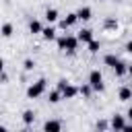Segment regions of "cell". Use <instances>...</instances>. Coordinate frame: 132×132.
<instances>
[{
	"instance_id": "obj_27",
	"label": "cell",
	"mask_w": 132,
	"mask_h": 132,
	"mask_svg": "<svg viewBox=\"0 0 132 132\" xmlns=\"http://www.w3.org/2000/svg\"><path fill=\"white\" fill-rule=\"evenodd\" d=\"M116 2H124V0H116Z\"/></svg>"
},
{
	"instance_id": "obj_1",
	"label": "cell",
	"mask_w": 132,
	"mask_h": 132,
	"mask_svg": "<svg viewBox=\"0 0 132 132\" xmlns=\"http://www.w3.org/2000/svg\"><path fill=\"white\" fill-rule=\"evenodd\" d=\"M58 50L68 52V54H74V52L78 50V39H76V35H60V37H58Z\"/></svg>"
},
{
	"instance_id": "obj_5",
	"label": "cell",
	"mask_w": 132,
	"mask_h": 132,
	"mask_svg": "<svg viewBox=\"0 0 132 132\" xmlns=\"http://www.w3.org/2000/svg\"><path fill=\"white\" fill-rule=\"evenodd\" d=\"M109 128L116 130V132H122V130L126 128V118H124L122 113H113L111 120H109Z\"/></svg>"
},
{
	"instance_id": "obj_18",
	"label": "cell",
	"mask_w": 132,
	"mask_h": 132,
	"mask_svg": "<svg viewBox=\"0 0 132 132\" xmlns=\"http://www.w3.org/2000/svg\"><path fill=\"white\" fill-rule=\"evenodd\" d=\"M41 21H37V19H33V21H29V31L33 33V35H39L41 33Z\"/></svg>"
},
{
	"instance_id": "obj_26",
	"label": "cell",
	"mask_w": 132,
	"mask_h": 132,
	"mask_svg": "<svg viewBox=\"0 0 132 132\" xmlns=\"http://www.w3.org/2000/svg\"><path fill=\"white\" fill-rule=\"evenodd\" d=\"M4 130H6V126H2V124H0V132H4Z\"/></svg>"
},
{
	"instance_id": "obj_24",
	"label": "cell",
	"mask_w": 132,
	"mask_h": 132,
	"mask_svg": "<svg viewBox=\"0 0 132 132\" xmlns=\"http://www.w3.org/2000/svg\"><path fill=\"white\" fill-rule=\"evenodd\" d=\"M124 52H126V54H132V41H126V45H124Z\"/></svg>"
},
{
	"instance_id": "obj_10",
	"label": "cell",
	"mask_w": 132,
	"mask_h": 132,
	"mask_svg": "<svg viewBox=\"0 0 132 132\" xmlns=\"http://www.w3.org/2000/svg\"><path fill=\"white\" fill-rule=\"evenodd\" d=\"M76 39H78V43H87V41L93 39V31H91L89 27H82V29L76 33Z\"/></svg>"
},
{
	"instance_id": "obj_25",
	"label": "cell",
	"mask_w": 132,
	"mask_h": 132,
	"mask_svg": "<svg viewBox=\"0 0 132 132\" xmlns=\"http://www.w3.org/2000/svg\"><path fill=\"white\" fill-rule=\"evenodd\" d=\"M0 72H4V60L0 58Z\"/></svg>"
},
{
	"instance_id": "obj_11",
	"label": "cell",
	"mask_w": 132,
	"mask_h": 132,
	"mask_svg": "<svg viewBox=\"0 0 132 132\" xmlns=\"http://www.w3.org/2000/svg\"><path fill=\"white\" fill-rule=\"evenodd\" d=\"M43 19H45L50 25L58 23V19H60V12H58V8H47V10L43 12Z\"/></svg>"
},
{
	"instance_id": "obj_7",
	"label": "cell",
	"mask_w": 132,
	"mask_h": 132,
	"mask_svg": "<svg viewBox=\"0 0 132 132\" xmlns=\"http://www.w3.org/2000/svg\"><path fill=\"white\" fill-rule=\"evenodd\" d=\"M111 70H113V74H116L118 78H122V76H126V74L130 72V66H128V62L120 60V62H118V64H116V66H113Z\"/></svg>"
},
{
	"instance_id": "obj_28",
	"label": "cell",
	"mask_w": 132,
	"mask_h": 132,
	"mask_svg": "<svg viewBox=\"0 0 132 132\" xmlns=\"http://www.w3.org/2000/svg\"><path fill=\"white\" fill-rule=\"evenodd\" d=\"M99 2H103V0H99Z\"/></svg>"
},
{
	"instance_id": "obj_9",
	"label": "cell",
	"mask_w": 132,
	"mask_h": 132,
	"mask_svg": "<svg viewBox=\"0 0 132 132\" xmlns=\"http://www.w3.org/2000/svg\"><path fill=\"white\" fill-rule=\"evenodd\" d=\"M45 41H54L56 39V27L54 25H47V27H41V33H39Z\"/></svg>"
},
{
	"instance_id": "obj_20",
	"label": "cell",
	"mask_w": 132,
	"mask_h": 132,
	"mask_svg": "<svg viewBox=\"0 0 132 132\" xmlns=\"http://www.w3.org/2000/svg\"><path fill=\"white\" fill-rule=\"evenodd\" d=\"M87 47H89V52H91V54H97V52L101 50V41L91 39V41H87Z\"/></svg>"
},
{
	"instance_id": "obj_22",
	"label": "cell",
	"mask_w": 132,
	"mask_h": 132,
	"mask_svg": "<svg viewBox=\"0 0 132 132\" xmlns=\"http://www.w3.org/2000/svg\"><path fill=\"white\" fill-rule=\"evenodd\" d=\"M35 66H37V62H35L33 58H27V60L23 62V68H25L27 72H31V70H35Z\"/></svg>"
},
{
	"instance_id": "obj_23",
	"label": "cell",
	"mask_w": 132,
	"mask_h": 132,
	"mask_svg": "<svg viewBox=\"0 0 132 132\" xmlns=\"http://www.w3.org/2000/svg\"><path fill=\"white\" fill-rule=\"evenodd\" d=\"M95 128H97V130H109V122H105V120H97Z\"/></svg>"
},
{
	"instance_id": "obj_8",
	"label": "cell",
	"mask_w": 132,
	"mask_h": 132,
	"mask_svg": "<svg viewBox=\"0 0 132 132\" xmlns=\"http://www.w3.org/2000/svg\"><path fill=\"white\" fill-rule=\"evenodd\" d=\"M76 19L78 21H91L93 19V10H91V6H80L78 10H76Z\"/></svg>"
},
{
	"instance_id": "obj_14",
	"label": "cell",
	"mask_w": 132,
	"mask_h": 132,
	"mask_svg": "<svg viewBox=\"0 0 132 132\" xmlns=\"http://www.w3.org/2000/svg\"><path fill=\"white\" fill-rule=\"evenodd\" d=\"M120 60H122V58H120L118 54H105V56H103V64H105V66H109V68H113Z\"/></svg>"
},
{
	"instance_id": "obj_13",
	"label": "cell",
	"mask_w": 132,
	"mask_h": 132,
	"mask_svg": "<svg viewBox=\"0 0 132 132\" xmlns=\"http://www.w3.org/2000/svg\"><path fill=\"white\" fill-rule=\"evenodd\" d=\"M43 130H45V132H60V130H62V122H60V120H47V122L43 124Z\"/></svg>"
},
{
	"instance_id": "obj_16",
	"label": "cell",
	"mask_w": 132,
	"mask_h": 132,
	"mask_svg": "<svg viewBox=\"0 0 132 132\" xmlns=\"http://www.w3.org/2000/svg\"><path fill=\"white\" fill-rule=\"evenodd\" d=\"M78 95H82V99H91V95H93V89H91V85H89V82L80 85V87H78Z\"/></svg>"
},
{
	"instance_id": "obj_17",
	"label": "cell",
	"mask_w": 132,
	"mask_h": 132,
	"mask_svg": "<svg viewBox=\"0 0 132 132\" xmlns=\"http://www.w3.org/2000/svg\"><path fill=\"white\" fill-rule=\"evenodd\" d=\"M35 116H37V113H35V111H33V109H25V111H23V116H21V118H23V122H25V124H27V126H31V124H33V122H35Z\"/></svg>"
},
{
	"instance_id": "obj_2",
	"label": "cell",
	"mask_w": 132,
	"mask_h": 132,
	"mask_svg": "<svg viewBox=\"0 0 132 132\" xmlns=\"http://www.w3.org/2000/svg\"><path fill=\"white\" fill-rule=\"evenodd\" d=\"M56 89L60 91L62 99H74V97L78 95V87H74V85H72V82H68L66 78H60Z\"/></svg>"
},
{
	"instance_id": "obj_21",
	"label": "cell",
	"mask_w": 132,
	"mask_h": 132,
	"mask_svg": "<svg viewBox=\"0 0 132 132\" xmlns=\"http://www.w3.org/2000/svg\"><path fill=\"white\" fill-rule=\"evenodd\" d=\"M47 101H50V103H60V101H62V95H60V91H58V89L50 91V95H47Z\"/></svg>"
},
{
	"instance_id": "obj_6",
	"label": "cell",
	"mask_w": 132,
	"mask_h": 132,
	"mask_svg": "<svg viewBox=\"0 0 132 132\" xmlns=\"http://www.w3.org/2000/svg\"><path fill=\"white\" fill-rule=\"evenodd\" d=\"M60 21V29H68V27H72V25H76L78 23V19H76V12H68L64 19H58Z\"/></svg>"
},
{
	"instance_id": "obj_19",
	"label": "cell",
	"mask_w": 132,
	"mask_h": 132,
	"mask_svg": "<svg viewBox=\"0 0 132 132\" xmlns=\"http://www.w3.org/2000/svg\"><path fill=\"white\" fill-rule=\"evenodd\" d=\"M12 33H14V25H12V23H4V25L0 27V35H2V37H10Z\"/></svg>"
},
{
	"instance_id": "obj_3",
	"label": "cell",
	"mask_w": 132,
	"mask_h": 132,
	"mask_svg": "<svg viewBox=\"0 0 132 132\" xmlns=\"http://www.w3.org/2000/svg\"><path fill=\"white\" fill-rule=\"evenodd\" d=\"M89 85H91V89H93L95 93H103V91H105L103 74H101V70H99V68H93V70L89 72Z\"/></svg>"
},
{
	"instance_id": "obj_15",
	"label": "cell",
	"mask_w": 132,
	"mask_h": 132,
	"mask_svg": "<svg viewBox=\"0 0 132 132\" xmlns=\"http://www.w3.org/2000/svg\"><path fill=\"white\" fill-rule=\"evenodd\" d=\"M118 97H120V101L128 103V101L132 99V89H130V87H122V89H120V93H118Z\"/></svg>"
},
{
	"instance_id": "obj_4",
	"label": "cell",
	"mask_w": 132,
	"mask_h": 132,
	"mask_svg": "<svg viewBox=\"0 0 132 132\" xmlns=\"http://www.w3.org/2000/svg\"><path fill=\"white\" fill-rule=\"evenodd\" d=\"M45 89H47V80L45 78H37L35 82H31L27 87V97L29 99H37V97H41L45 93Z\"/></svg>"
},
{
	"instance_id": "obj_12",
	"label": "cell",
	"mask_w": 132,
	"mask_h": 132,
	"mask_svg": "<svg viewBox=\"0 0 132 132\" xmlns=\"http://www.w3.org/2000/svg\"><path fill=\"white\" fill-rule=\"evenodd\" d=\"M103 29H105V31H113V33H116V31L120 29V21H118V19H113V16H107V19L103 21Z\"/></svg>"
}]
</instances>
